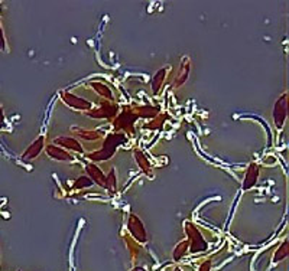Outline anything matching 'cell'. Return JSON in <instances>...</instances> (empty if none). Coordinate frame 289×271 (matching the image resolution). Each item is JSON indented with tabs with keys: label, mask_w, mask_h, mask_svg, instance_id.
I'll return each instance as SVG.
<instances>
[{
	"label": "cell",
	"mask_w": 289,
	"mask_h": 271,
	"mask_svg": "<svg viewBox=\"0 0 289 271\" xmlns=\"http://www.w3.org/2000/svg\"><path fill=\"white\" fill-rule=\"evenodd\" d=\"M286 257H288V243L285 241V243L278 248V251L275 253V255H273V262L282 261V260L286 258Z\"/></svg>",
	"instance_id": "15"
},
{
	"label": "cell",
	"mask_w": 289,
	"mask_h": 271,
	"mask_svg": "<svg viewBox=\"0 0 289 271\" xmlns=\"http://www.w3.org/2000/svg\"><path fill=\"white\" fill-rule=\"evenodd\" d=\"M135 156L136 160H137V164L140 166V169L144 171L146 173L151 172V163L148 160V157H146L142 152H135Z\"/></svg>",
	"instance_id": "14"
},
{
	"label": "cell",
	"mask_w": 289,
	"mask_h": 271,
	"mask_svg": "<svg viewBox=\"0 0 289 271\" xmlns=\"http://www.w3.org/2000/svg\"><path fill=\"white\" fill-rule=\"evenodd\" d=\"M6 44H5V35H3V30H2V26H0V49L5 51L6 49Z\"/></svg>",
	"instance_id": "21"
},
{
	"label": "cell",
	"mask_w": 289,
	"mask_h": 271,
	"mask_svg": "<svg viewBox=\"0 0 289 271\" xmlns=\"http://www.w3.org/2000/svg\"><path fill=\"white\" fill-rule=\"evenodd\" d=\"M257 176H259V166H257V164H254V163H252V164H250V167H249V171H247V173H246V178H244V181H243V189L244 190L252 189L253 186L256 185Z\"/></svg>",
	"instance_id": "8"
},
{
	"label": "cell",
	"mask_w": 289,
	"mask_h": 271,
	"mask_svg": "<svg viewBox=\"0 0 289 271\" xmlns=\"http://www.w3.org/2000/svg\"><path fill=\"white\" fill-rule=\"evenodd\" d=\"M87 171H89L91 181H94L97 185L106 188V176H104V173L101 172L96 164H89V166H87Z\"/></svg>",
	"instance_id": "11"
},
{
	"label": "cell",
	"mask_w": 289,
	"mask_h": 271,
	"mask_svg": "<svg viewBox=\"0 0 289 271\" xmlns=\"http://www.w3.org/2000/svg\"><path fill=\"white\" fill-rule=\"evenodd\" d=\"M46 153L49 157H52L54 160H61V162H70L72 160V156L67 150L60 149L56 146H48L46 147Z\"/></svg>",
	"instance_id": "7"
},
{
	"label": "cell",
	"mask_w": 289,
	"mask_h": 271,
	"mask_svg": "<svg viewBox=\"0 0 289 271\" xmlns=\"http://www.w3.org/2000/svg\"><path fill=\"white\" fill-rule=\"evenodd\" d=\"M56 145H61L64 149H68V150H74L77 153H82L81 145L74 139V137H58L55 140Z\"/></svg>",
	"instance_id": "10"
},
{
	"label": "cell",
	"mask_w": 289,
	"mask_h": 271,
	"mask_svg": "<svg viewBox=\"0 0 289 271\" xmlns=\"http://www.w3.org/2000/svg\"><path fill=\"white\" fill-rule=\"evenodd\" d=\"M63 98L65 101V104H68L70 107L75 110H90L91 109V103L85 101V99L80 98L77 95H74L71 92H64Z\"/></svg>",
	"instance_id": "6"
},
{
	"label": "cell",
	"mask_w": 289,
	"mask_h": 271,
	"mask_svg": "<svg viewBox=\"0 0 289 271\" xmlns=\"http://www.w3.org/2000/svg\"><path fill=\"white\" fill-rule=\"evenodd\" d=\"M198 271H211V261H210V260H206L204 262H201Z\"/></svg>",
	"instance_id": "20"
},
{
	"label": "cell",
	"mask_w": 289,
	"mask_h": 271,
	"mask_svg": "<svg viewBox=\"0 0 289 271\" xmlns=\"http://www.w3.org/2000/svg\"><path fill=\"white\" fill-rule=\"evenodd\" d=\"M188 251H190V244H188V240H185V241H182V243L177 245V248L174 250V260L181 261L187 255Z\"/></svg>",
	"instance_id": "12"
},
{
	"label": "cell",
	"mask_w": 289,
	"mask_h": 271,
	"mask_svg": "<svg viewBox=\"0 0 289 271\" xmlns=\"http://www.w3.org/2000/svg\"><path fill=\"white\" fill-rule=\"evenodd\" d=\"M126 140V137L123 134H113L108 136L107 139L104 140V145H103V149L99 150L97 153L89 154L91 160L94 162H99V160H106L108 157H111L114 152H116V147H118L120 143H123Z\"/></svg>",
	"instance_id": "1"
},
{
	"label": "cell",
	"mask_w": 289,
	"mask_h": 271,
	"mask_svg": "<svg viewBox=\"0 0 289 271\" xmlns=\"http://www.w3.org/2000/svg\"><path fill=\"white\" fill-rule=\"evenodd\" d=\"M114 114H118V106L110 103V101H104L100 104V109L94 110V111H90L91 117H113Z\"/></svg>",
	"instance_id": "5"
},
{
	"label": "cell",
	"mask_w": 289,
	"mask_h": 271,
	"mask_svg": "<svg viewBox=\"0 0 289 271\" xmlns=\"http://www.w3.org/2000/svg\"><path fill=\"white\" fill-rule=\"evenodd\" d=\"M165 75H166V68L161 70V71H159V73L156 74V75L154 77V84H152V90H154V92H158V90L161 88Z\"/></svg>",
	"instance_id": "16"
},
{
	"label": "cell",
	"mask_w": 289,
	"mask_h": 271,
	"mask_svg": "<svg viewBox=\"0 0 289 271\" xmlns=\"http://www.w3.org/2000/svg\"><path fill=\"white\" fill-rule=\"evenodd\" d=\"M5 126V114H3V110L0 107V127Z\"/></svg>",
	"instance_id": "22"
},
{
	"label": "cell",
	"mask_w": 289,
	"mask_h": 271,
	"mask_svg": "<svg viewBox=\"0 0 289 271\" xmlns=\"http://www.w3.org/2000/svg\"><path fill=\"white\" fill-rule=\"evenodd\" d=\"M129 231L133 235L137 243H146V232H144V226L142 221L136 215H130L129 218Z\"/></svg>",
	"instance_id": "4"
},
{
	"label": "cell",
	"mask_w": 289,
	"mask_h": 271,
	"mask_svg": "<svg viewBox=\"0 0 289 271\" xmlns=\"http://www.w3.org/2000/svg\"><path fill=\"white\" fill-rule=\"evenodd\" d=\"M286 101H288V95L283 94L278 99V103L275 106V110H273V118H275V124H276L278 128H282L283 123H285V118H286V107H288Z\"/></svg>",
	"instance_id": "3"
},
{
	"label": "cell",
	"mask_w": 289,
	"mask_h": 271,
	"mask_svg": "<svg viewBox=\"0 0 289 271\" xmlns=\"http://www.w3.org/2000/svg\"><path fill=\"white\" fill-rule=\"evenodd\" d=\"M91 87L96 90L97 94H100L101 97H104V98L107 99H111L113 98V95H111V91L108 88L107 85H104V84H101V82H97V81H93L91 82Z\"/></svg>",
	"instance_id": "13"
},
{
	"label": "cell",
	"mask_w": 289,
	"mask_h": 271,
	"mask_svg": "<svg viewBox=\"0 0 289 271\" xmlns=\"http://www.w3.org/2000/svg\"><path fill=\"white\" fill-rule=\"evenodd\" d=\"M44 143H45V139H44V137H39L36 142H34L32 146H31L26 152H25V154L22 156L23 162H29L31 159H34V157H36L38 154L41 153V150L44 149Z\"/></svg>",
	"instance_id": "9"
},
{
	"label": "cell",
	"mask_w": 289,
	"mask_h": 271,
	"mask_svg": "<svg viewBox=\"0 0 289 271\" xmlns=\"http://www.w3.org/2000/svg\"><path fill=\"white\" fill-rule=\"evenodd\" d=\"M175 271H182V270H181L180 267H177V268H175Z\"/></svg>",
	"instance_id": "24"
},
{
	"label": "cell",
	"mask_w": 289,
	"mask_h": 271,
	"mask_svg": "<svg viewBox=\"0 0 289 271\" xmlns=\"http://www.w3.org/2000/svg\"><path fill=\"white\" fill-rule=\"evenodd\" d=\"M90 186H93V181H91L90 178H87V176L78 178L77 182H75V185H74L75 189H84V188H90Z\"/></svg>",
	"instance_id": "17"
},
{
	"label": "cell",
	"mask_w": 289,
	"mask_h": 271,
	"mask_svg": "<svg viewBox=\"0 0 289 271\" xmlns=\"http://www.w3.org/2000/svg\"><path fill=\"white\" fill-rule=\"evenodd\" d=\"M130 271H146V270H144L143 267H135V268H132Z\"/></svg>",
	"instance_id": "23"
},
{
	"label": "cell",
	"mask_w": 289,
	"mask_h": 271,
	"mask_svg": "<svg viewBox=\"0 0 289 271\" xmlns=\"http://www.w3.org/2000/svg\"><path fill=\"white\" fill-rule=\"evenodd\" d=\"M187 234L190 236L188 244H190L191 254H198L207 250L208 245L206 243V240L203 238L201 232L192 224H187Z\"/></svg>",
	"instance_id": "2"
},
{
	"label": "cell",
	"mask_w": 289,
	"mask_h": 271,
	"mask_svg": "<svg viewBox=\"0 0 289 271\" xmlns=\"http://www.w3.org/2000/svg\"><path fill=\"white\" fill-rule=\"evenodd\" d=\"M106 188H108L111 192L116 189V175H114V172H111L106 178Z\"/></svg>",
	"instance_id": "19"
},
{
	"label": "cell",
	"mask_w": 289,
	"mask_h": 271,
	"mask_svg": "<svg viewBox=\"0 0 289 271\" xmlns=\"http://www.w3.org/2000/svg\"><path fill=\"white\" fill-rule=\"evenodd\" d=\"M74 131L78 134V137L81 139H85V140H96V139H100V134H97L96 131H85V130H75Z\"/></svg>",
	"instance_id": "18"
}]
</instances>
